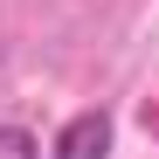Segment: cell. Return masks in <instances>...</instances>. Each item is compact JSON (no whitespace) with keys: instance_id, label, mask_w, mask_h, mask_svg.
<instances>
[{"instance_id":"cell-1","label":"cell","mask_w":159,"mask_h":159,"mask_svg":"<svg viewBox=\"0 0 159 159\" xmlns=\"http://www.w3.org/2000/svg\"><path fill=\"white\" fill-rule=\"evenodd\" d=\"M56 159H111V111H76L56 131Z\"/></svg>"},{"instance_id":"cell-2","label":"cell","mask_w":159,"mask_h":159,"mask_svg":"<svg viewBox=\"0 0 159 159\" xmlns=\"http://www.w3.org/2000/svg\"><path fill=\"white\" fill-rule=\"evenodd\" d=\"M0 159H42V139L28 125H0Z\"/></svg>"}]
</instances>
